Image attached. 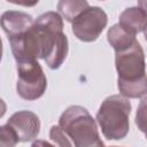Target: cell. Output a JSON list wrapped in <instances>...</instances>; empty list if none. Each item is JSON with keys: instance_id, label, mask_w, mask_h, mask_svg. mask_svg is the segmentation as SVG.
<instances>
[{"instance_id": "6da1fadb", "label": "cell", "mask_w": 147, "mask_h": 147, "mask_svg": "<svg viewBox=\"0 0 147 147\" xmlns=\"http://www.w3.org/2000/svg\"><path fill=\"white\" fill-rule=\"evenodd\" d=\"M38 60L46 62L52 70L59 69L64 62L69 44L63 32V20L56 11H47L37 17L32 25Z\"/></svg>"}, {"instance_id": "3957f363", "label": "cell", "mask_w": 147, "mask_h": 147, "mask_svg": "<svg viewBox=\"0 0 147 147\" xmlns=\"http://www.w3.org/2000/svg\"><path fill=\"white\" fill-rule=\"evenodd\" d=\"M59 127L68 137L72 147H106L95 119L82 106L68 107L59 118Z\"/></svg>"}, {"instance_id": "7a4b0ae2", "label": "cell", "mask_w": 147, "mask_h": 147, "mask_svg": "<svg viewBox=\"0 0 147 147\" xmlns=\"http://www.w3.org/2000/svg\"><path fill=\"white\" fill-rule=\"evenodd\" d=\"M115 67L118 75L117 87L126 99L142 98L147 93L146 62L144 49L138 40L130 47L115 52Z\"/></svg>"}, {"instance_id": "277c9868", "label": "cell", "mask_w": 147, "mask_h": 147, "mask_svg": "<svg viewBox=\"0 0 147 147\" xmlns=\"http://www.w3.org/2000/svg\"><path fill=\"white\" fill-rule=\"evenodd\" d=\"M131 102L121 94L107 96L96 113V123L108 140H121L130 131Z\"/></svg>"}, {"instance_id": "30bf717a", "label": "cell", "mask_w": 147, "mask_h": 147, "mask_svg": "<svg viewBox=\"0 0 147 147\" xmlns=\"http://www.w3.org/2000/svg\"><path fill=\"white\" fill-rule=\"evenodd\" d=\"M107 40L110 44V46L114 48V51L118 52L130 47L137 40V38L125 32L118 24H114L108 29Z\"/></svg>"}, {"instance_id": "8992f818", "label": "cell", "mask_w": 147, "mask_h": 147, "mask_svg": "<svg viewBox=\"0 0 147 147\" xmlns=\"http://www.w3.org/2000/svg\"><path fill=\"white\" fill-rule=\"evenodd\" d=\"M107 23L108 17L103 9L96 6H88L71 22V29L78 40L92 42L99 38Z\"/></svg>"}, {"instance_id": "ba28073f", "label": "cell", "mask_w": 147, "mask_h": 147, "mask_svg": "<svg viewBox=\"0 0 147 147\" xmlns=\"http://www.w3.org/2000/svg\"><path fill=\"white\" fill-rule=\"evenodd\" d=\"M33 23L34 20L30 14L20 10H7L0 17V26L8 39L24 33L33 25Z\"/></svg>"}, {"instance_id": "7c38bea8", "label": "cell", "mask_w": 147, "mask_h": 147, "mask_svg": "<svg viewBox=\"0 0 147 147\" xmlns=\"http://www.w3.org/2000/svg\"><path fill=\"white\" fill-rule=\"evenodd\" d=\"M15 131L8 125H0V147H15L18 144Z\"/></svg>"}, {"instance_id": "9c48e42d", "label": "cell", "mask_w": 147, "mask_h": 147, "mask_svg": "<svg viewBox=\"0 0 147 147\" xmlns=\"http://www.w3.org/2000/svg\"><path fill=\"white\" fill-rule=\"evenodd\" d=\"M146 20H147V13L145 7H140V6L127 7L121 13L117 24L125 32L136 37L138 33L145 32Z\"/></svg>"}, {"instance_id": "5bb4252c", "label": "cell", "mask_w": 147, "mask_h": 147, "mask_svg": "<svg viewBox=\"0 0 147 147\" xmlns=\"http://www.w3.org/2000/svg\"><path fill=\"white\" fill-rule=\"evenodd\" d=\"M6 111H7V105H6V102L0 98V118L6 114Z\"/></svg>"}, {"instance_id": "2e32d148", "label": "cell", "mask_w": 147, "mask_h": 147, "mask_svg": "<svg viewBox=\"0 0 147 147\" xmlns=\"http://www.w3.org/2000/svg\"><path fill=\"white\" fill-rule=\"evenodd\" d=\"M110 147H118V146H110Z\"/></svg>"}, {"instance_id": "8fae6325", "label": "cell", "mask_w": 147, "mask_h": 147, "mask_svg": "<svg viewBox=\"0 0 147 147\" xmlns=\"http://www.w3.org/2000/svg\"><path fill=\"white\" fill-rule=\"evenodd\" d=\"M90 5L85 0H61L57 2V10L62 20L72 22Z\"/></svg>"}, {"instance_id": "5b68a950", "label": "cell", "mask_w": 147, "mask_h": 147, "mask_svg": "<svg viewBox=\"0 0 147 147\" xmlns=\"http://www.w3.org/2000/svg\"><path fill=\"white\" fill-rule=\"evenodd\" d=\"M47 88V78L41 65L36 60L17 62L16 92L20 98L34 101L44 95Z\"/></svg>"}, {"instance_id": "4fadbf2b", "label": "cell", "mask_w": 147, "mask_h": 147, "mask_svg": "<svg viewBox=\"0 0 147 147\" xmlns=\"http://www.w3.org/2000/svg\"><path fill=\"white\" fill-rule=\"evenodd\" d=\"M49 138L56 147H72L68 137L59 127V125H53L49 130Z\"/></svg>"}, {"instance_id": "52a82bcc", "label": "cell", "mask_w": 147, "mask_h": 147, "mask_svg": "<svg viewBox=\"0 0 147 147\" xmlns=\"http://www.w3.org/2000/svg\"><path fill=\"white\" fill-rule=\"evenodd\" d=\"M16 133L20 142L34 140L40 132V119L33 111L20 110L14 113L7 123Z\"/></svg>"}, {"instance_id": "9a60e30c", "label": "cell", "mask_w": 147, "mask_h": 147, "mask_svg": "<svg viewBox=\"0 0 147 147\" xmlns=\"http://www.w3.org/2000/svg\"><path fill=\"white\" fill-rule=\"evenodd\" d=\"M1 59H2V40L0 38V61H1Z\"/></svg>"}]
</instances>
